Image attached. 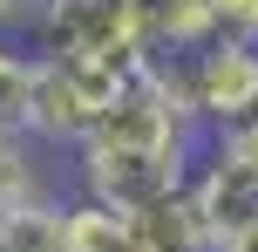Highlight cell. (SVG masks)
<instances>
[{"label": "cell", "instance_id": "cell-2", "mask_svg": "<svg viewBox=\"0 0 258 252\" xmlns=\"http://www.w3.org/2000/svg\"><path fill=\"white\" fill-rule=\"evenodd\" d=\"M143 68V62H136ZM136 68H109V62H61V55H41V95H34V130L27 143H54V150H82L102 116L116 109L122 82Z\"/></svg>", "mask_w": 258, "mask_h": 252}, {"label": "cell", "instance_id": "cell-4", "mask_svg": "<svg viewBox=\"0 0 258 252\" xmlns=\"http://www.w3.org/2000/svg\"><path fill=\"white\" fill-rule=\"evenodd\" d=\"M170 75L204 136H238L258 116V41H211V48L170 62Z\"/></svg>", "mask_w": 258, "mask_h": 252}, {"label": "cell", "instance_id": "cell-3", "mask_svg": "<svg viewBox=\"0 0 258 252\" xmlns=\"http://www.w3.org/2000/svg\"><path fill=\"white\" fill-rule=\"evenodd\" d=\"M27 48L61 55V62L136 68L143 62V14L129 0H48L27 27Z\"/></svg>", "mask_w": 258, "mask_h": 252}, {"label": "cell", "instance_id": "cell-16", "mask_svg": "<svg viewBox=\"0 0 258 252\" xmlns=\"http://www.w3.org/2000/svg\"><path fill=\"white\" fill-rule=\"evenodd\" d=\"M41 7H48V0H41Z\"/></svg>", "mask_w": 258, "mask_h": 252}, {"label": "cell", "instance_id": "cell-12", "mask_svg": "<svg viewBox=\"0 0 258 252\" xmlns=\"http://www.w3.org/2000/svg\"><path fill=\"white\" fill-rule=\"evenodd\" d=\"M231 143H238V150H245V157L258 164V116H251V123H245V130H238V136H231Z\"/></svg>", "mask_w": 258, "mask_h": 252}, {"label": "cell", "instance_id": "cell-9", "mask_svg": "<svg viewBox=\"0 0 258 252\" xmlns=\"http://www.w3.org/2000/svg\"><path fill=\"white\" fill-rule=\"evenodd\" d=\"M34 191H48V177L34 171L27 143H21V136H0V218H7L21 198H34Z\"/></svg>", "mask_w": 258, "mask_h": 252}, {"label": "cell", "instance_id": "cell-13", "mask_svg": "<svg viewBox=\"0 0 258 252\" xmlns=\"http://www.w3.org/2000/svg\"><path fill=\"white\" fill-rule=\"evenodd\" d=\"M218 252H258V225H251V232H238V239H231V245H218Z\"/></svg>", "mask_w": 258, "mask_h": 252}, {"label": "cell", "instance_id": "cell-6", "mask_svg": "<svg viewBox=\"0 0 258 252\" xmlns=\"http://www.w3.org/2000/svg\"><path fill=\"white\" fill-rule=\"evenodd\" d=\"M34 95H41V55L27 41L0 34V136H21L34 130Z\"/></svg>", "mask_w": 258, "mask_h": 252}, {"label": "cell", "instance_id": "cell-7", "mask_svg": "<svg viewBox=\"0 0 258 252\" xmlns=\"http://www.w3.org/2000/svg\"><path fill=\"white\" fill-rule=\"evenodd\" d=\"M0 239L14 252H68V198H54V184L34 191V198H21L0 218Z\"/></svg>", "mask_w": 258, "mask_h": 252}, {"label": "cell", "instance_id": "cell-8", "mask_svg": "<svg viewBox=\"0 0 258 252\" xmlns=\"http://www.w3.org/2000/svg\"><path fill=\"white\" fill-rule=\"evenodd\" d=\"M68 252H136V239H129V212L68 198Z\"/></svg>", "mask_w": 258, "mask_h": 252}, {"label": "cell", "instance_id": "cell-10", "mask_svg": "<svg viewBox=\"0 0 258 252\" xmlns=\"http://www.w3.org/2000/svg\"><path fill=\"white\" fill-rule=\"evenodd\" d=\"M218 41H258V0H204Z\"/></svg>", "mask_w": 258, "mask_h": 252}, {"label": "cell", "instance_id": "cell-15", "mask_svg": "<svg viewBox=\"0 0 258 252\" xmlns=\"http://www.w3.org/2000/svg\"><path fill=\"white\" fill-rule=\"evenodd\" d=\"M129 7H143V0H129Z\"/></svg>", "mask_w": 258, "mask_h": 252}, {"label": "cell", "instance_id": "cell-1", "mask_svg": "<svg viewBox=\"0 0 258 252\" xmlns=\"http://www.w3.org/2000/svg\"><path fill=\"white\" fill-rule=\"evenodd\" d=\"M211 136L183 109V89L163 62H143L122 82L102 130L75 150V198L109 212H150L190 184V164Z\"/></svg>", "mask_w": 258, "mask_h": 252}, {"label": "cell", "instance_id": "cell-14", "mask_svg": "<svg viewBox=\"0 0 258 252\" xmlns=\"http://www.w3.org/2000/svg\"><path fill=\"white\" fill-rule=\"evenodd\" d=\"M0 252H14V245H7V239H0Z\"/></svg>", "mask_w": 258, "mask_h": 252}, {"label": "cell", "instance_id": "cell-11", "mask_svg": "<svg viewBox=\"0 0 258 252\" xmlns=\"http://www.w3.org/2000/svg\"><path fill=\"white\" fill-rule=\"evenodd\" d=\"M41 0H0V34H21V27H34Z\"/></svg>", "mask_w": 258, "mask_h": 252}, {"label": "cell", "instance_id": "cell-5", "mask_svg": "<svg viewBox=\"0 0 258 252\" xmlns=\"http://www.w3.org/2000/svg\"><path fill=\"white\" fill-rule=\"evenodd\" d=\"M183 191H190V205H197V218H204L211 245H231L238 232L258 225V164L231 143V136H211V143L197 150Z\"/></svg>", "mask_w": 258, "mask_h": 252}]
</instances>
